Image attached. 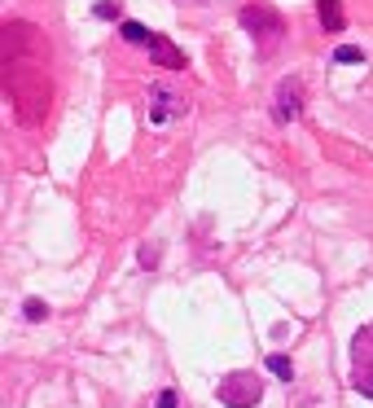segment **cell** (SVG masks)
I'll list each match as a JSON object with an SVG mask.
<instances>
[{
  "instance_id": "6da1fadb",
  "label": "cell",
  "mask_w": 373,
  "mask_h": 408,
  "mask_svg": "<svg viewBox=\"0 0 373 408\" xmlns=\"http://www.w3.org/2000/svg\"><path fill=\"white\" fill-rule=\"evenodd\" d=\"M237 22L251 31V40H255L259 53H272V48L281 44V36H286V18L277 9H268V5H246L237 13Z\"/></svg>"
},
{
  "instance_id": "7a4b0ae2",
  "label": "cell",
  "mask_w": 373,
  "mask_h": 408,
  "mask_svg": "<svg viewBox=\"0 0 373 408\" xmlns=\"http://www.w3.org/2000/svg\"><path fill=\"white\" fill-rule=\"evenodd\" d=\"M216 400H220L224 408H255L259 400H264V382H259L251 369L224 373L220 386H216Z\"/></svg>"
},
{
  "instance_id": "3957f363",
  "label": "cell",
  "mask_w": 373,
  "mask_h": 408,
  "mask_svg": "<svg viewBox=\"0 0 373 408\" xmlns=\"http://www.w3.org/2000/svg\"><path fill=\"white\" fill-rule=\"evenodd\" d=\"M181 114H185V97L176 88H167V84H154L150 88V123L154 127L167 123V119H181Z\"/></svg>"
},
{
  "instance_id": "277c9868",
  "label": "cell",
  "mask_w": 373,
  "mask_h": 408,
  "mask_svg": "<svg viewBox=\"0 0 373 408\" xmlns=\"http://www.w3.org/2000/svg\"><path fill=\"white\" fill-rule=\"evenodd\" d=\"M272 114H277V123H295L303 114V84H299V79H281V84H277Z\"/></svg>"
},
{
  "instance_id": "5b68a950",
  "label": "cell",
  "mask_w": 373,
  "mask_h": 408,
  "mask_svg": "<svg viewBox=\"0 0 373 408\" xmlns=\"http://www.w3.org/2000/svg\"><path fill=\"white\" fill-rule=\"evenodd\" d=\"M145 48L154 53V62H158V66H167V71H185V53H176V48H171L163 36H154Z\"/></svg>"
},
{
  "instance_id": "8992f818",
  "label": "cell",
  "mask_w": 373,
  "mask_h": 408,
  "mask_svg": "<svg viewBox=\"0 0 373 408\" xmlns=\"http://www.w3.org/2000/svg\"><path fill=\"white\" fill-rule=\"evenodd\" d=\"M351 360H356V369L373 365V321L365 325V330H356V338H351Z\"/></svg>"
},
{
  "instance_id": "52a82bcc",
  "label": "cell",
  "mask_w": 373,
  "mask_h": 408,
  "mask_svg": "<svg viewBox=\"0 0 373 408\" xmlns=\"http://www.w3.org/2000/svg\"><path fill=\"white\" fill-rule=\"evenodd\" d=\"M316 18L325 31H343L347 18H343V0H316Z\"/></svg>"
},
{
  "instance_id": "ba28073f",
  "label": "cell",
  "mask_w": 373,
  "mask_h": 408,
  "mask_svg": "<svg viewBox=\"0 0 373 408\" xmlns=\"http://www.w3.org/2000/svg\"><path fill=\"white\" fill-rule=\"evenodd\" d=\"M351 386H356V395H365V400H373V365H360L351 373Z\"/></svg>"
},
{
  "instance_id": "9c48e42d",
  "label": "cell",
  "mask_w": 373,
  "mask_h": 408,
  "mask_svg": "<svg viewBox=\"0 0 373 408\" xmlns=\"http://www.w3.org/2000/svg\"><path fill=\"white\" fill-rule=\"evenodd\" d=\"M123 40H127V44H150V40H154V31H150V27H141V22H123Z\"/></svg>"
},
{
  "instance_id": "30bf717a",
  "label": "cell",
  "mask_w": 373,
  "mask_h": 408,
  "mask_svg": "<svg viewBox=\"0 0 373 408\" xmlns=\"http://www.w3.org/2000/svg\"><path fill=\"white\" fill-rule=\"evenodd\" d=\"M334 62H338V66H356V62H365V53L356 44H338L334 48Z\"/></svg>"
},
{
  "instance_id": "8fae6325",
  "label": "cell",
  "mask_w": 373,
  "mask_h": 408,
  "mask_svg": "<svg viewBox=\"0 0 373 408\" xmlns=\"http://www.w3.org/2000/svg\"><path fill=\"white\" fill-rule=\"evenodd\" d=\"M268 369H272V373H277V378H281V382H295V365H290V360H286V356H268Z\"/></svg>"
},
{
  "instance_id": "7c38bea8",
  "label": "cell",
  "mask_w": 373,
  "mask_h": 408,
  "mask_svg": "<svg viewBox=\"0 0 373 408\" xmlns=\"http://www.w3.org/2000/svg\"><path fill=\"white\" fill-rule=\"evenodd\" d=\"M22 312H27V321H44V316H48V307H44L40 299H27V307H22Z\"/></svg>"
},
{
  "instance_id": "4fadbf2b",
  "label": "cell",
  "mask_w": 373,
  "mask_h": 408,
  "mask_svg": "<svg viewBox=\"0 0 373 408\" xmlns=\"http://www.w3.org/2000/svg\"><path fill=\"white\" fill-rule=\"evenodd\" d=\"M92 13H97V18H119L123 9H119V0H115V5H110V0H101V5H97Z\"/></svg>"
},
{
  "instance_id": "5bb4252c",
  "label": "cell",
  "mask_w": 373,
  "mask_h": 408,
  "mask_svg": "<svg viewBox=\"0 0 373 408\" xmlns=\"http://www.w3.org/2000/svg\"><path fill=\"white\" fill-rule=\"evenodd\" d=\"M181 404V395H176V391H163V395H158V408H176Z\"/></svg>"
},
{
  "instance_id": "9a60e30c",
  "label": "cell",
  "mask_w": 373,
  "mask_h": 408,
  "mask_svg": "<svg viewBox=\"0 0 373 408\" xmlns=\"http://www.w3.org/2000/svg\"><path fill=\"white\" fill-rule=\"evenodd\" d=\"M141 264H145V268L158 264V251H154V246H141Z\"/></svg>"
}]
</instances>
